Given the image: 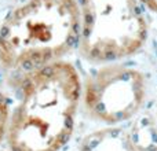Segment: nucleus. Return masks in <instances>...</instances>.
I'll return each mask as SVG.
<instances>
[{"label": "nucleus", "instance_id": "nucleus-2", "mask_svg": "<svg viewBox=\"0 0 157 151\" xmlns=\"http://www.w3.org/2000/svg\"><path fill=\"white\" fill-rule=\"evenodd\" d=\"M75 0H26L0 26V68L18 76L61 61L78 44Z\"/></svg>", "mask_w": 157, "mask_h": 151}, {"label": "nucleus", "instance_id": "nucleus-3", "mask_svg": "<svg viewBox=\"0 0 157 151\" xmlns=\"http://www.w3.org/2000/svg\"><path fill=\"white\" fill-rule=\"evenodd\" d=\"M80 15L78 48L92 63H113L135 54L146 40L141 0H75Z\"/></svg>", "mask_w": 157, "mask_h": 151}, {"label": "nucleus", "instance_id": "nucleus-1", "mask_svg": "<svg viewBox=\"0 0 157 151\" xmlns=\"http://www.w3.org/2000/svg\"><path fill=\"white\" fill-rule=\"evenodd\" d=\"M7 125L10 151H59L68 143L83 87L72 63L58 61L21 76Z\"/></svg>", "mask_w": 157, "mask_h": 151}, {"label": "nucleus", "instance_id": "nucleus-5", "mask_svg": "<svg viewBox=\"0 0 157 151\" xmlns=\"http://www.w3.org/2000/svg\"><path fill=\"white\" fill-rule=\"evenodd\" d=\"M80 151H139L125 128L109 127L90 133L81 142Z\"/></svg>", "mask_w": 157, "mask_h": 151}, {"label": "nucleus", "instance_id": "nucleus-4", "mask_svg": "<svg viewBox=\"0 0 157 151\" xmlns=\"http://www.w3.org/2000/svg\"><path fill=\"white\" fill-rule=\"evenodd\" d=\"M146 89L141 70L113 62L87 77L81 98L91 118L116 125L139 113L146 99Z\"/></svg>", "mask_w": 157, "mask_h": 151}, {"label": "nucleus", "instance_id": "nucleus-6", "mask_svg": "<svg viewBox=\"0 0 157 151\" xmlns=\"http://www.w3.org/2000/svg\"><path fill=\"white\" fill-rule=\"evenodd\" d=\"M132 140L136 149L141 150H157V120L142 117L134 125L131 132Z\"/></svg>", "mask_w": 157, "mask_h": 151}, {"label": "nucleus", "instance_id": "nucleus-8", "mask_svg": "<svg viewBox=\"0 0 157 151\" xmlns=\"http://www.w3.org/2000/svg\"><path fill=\"white\" fill-rule=\"evenodd\" d=\"M142 4H145L147 8L153 11V13L157 14V0H141Z\"/></svg>", "mask_w": 157, "mask_h": 151}, {"label": "nucleus", "instance_id": "nucleus-7", "mask_svg": "<svg viewBox=\"0 0 157 151\" xmlns=\"http://www.w3.org/2000/svg\"><path fill=\"white\" fill-rule=\"evenodd\" d=\"M8 118H10L8 100H7V98L0 92V151H4V150H2V144H3V140L7 138Z\"/></svg>", "mask_w": 157, "mask_h": 151}]
</instances>
